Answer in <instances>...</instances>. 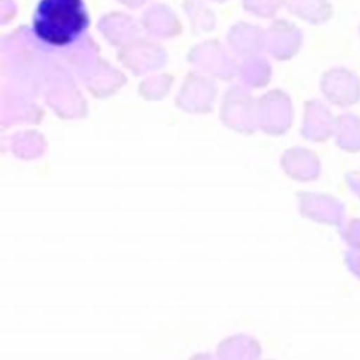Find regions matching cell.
I'll return each mask as SVG.
<instances>
[{"mask_svg":"<svg viewBox=\"0 0 360 360\" xmlns=\"http://www.w3.org/2000/svg\"><path fill=\"white\" fill-rule=\"evenodd\" d=\"M89 27L83 0H39L32 17V31L39 42L52 48L75 44Z\"/></svg>","mask_w":360,"mask_h":360,"instance_id":"cell-1","label":"cell"}]
</instances>
